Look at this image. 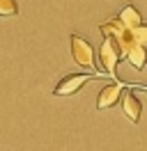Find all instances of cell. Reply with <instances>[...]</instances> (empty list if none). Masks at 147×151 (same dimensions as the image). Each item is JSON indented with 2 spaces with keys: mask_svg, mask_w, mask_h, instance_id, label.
Instances as JSON below:
<instances>
[{
  "mask_svg": "<svg viewBox=\"0 0 147 151\" xmlns=\"http://www.w3.org/2000/svg\"><path fill=\"white\" fill-rule=\"evenodd\" d=\"M122 50H119L117 41L113 37H103V44L99 48V73H108L117 78V62L122 60Z\"/></svg>",
  "mask_w": 147,
  "mask_h": 151,
  "instance_id": "6da1fadb",
  "label": "cell"
},
{
  "mask_svg": "<svg viewBox=\"0 0 147 151\" xmlns=\"http://www.w3.org/2000/svg\"><path fill=\"white\" fill-rule=\"evenodd\" d=\"M71 55H74V62H76V64L99 71V64H97V60H94V48L90 46L87 39L78 37V35H71Z\"/></svg>",
  "mask_w": 147,
  "mask_h": 151,
  "instance_id": "7a4b0ae2",
  "label": "cell"
},
{
  "mask_svg": "<svg viewBox=\"0 0 147 151\" xmlns=\"http://www.w3.org/2000/svg\"><path fill=\"white\" fill-rule=\"evenodd\" d=\"M94 76H99V73H69V76H64L62 80L55 85L53 94L55 96H71V94H76L85 83H90Z\"/></svg>",
  "mask_w": 147,
  "mask_h": 151,
  "instance_id": "3957f363",
  "label": "cell"
},
{
  "mask_svg": "<svg viewBox=\"0 0 147 151\" xmlns=\"http://www.w3.org/2000/svg\"><path fill=\"white\" fill-rule=\"evenodd\" d=\"M122 89H124V83H119V80H115V83H110V85H106V87H101L99 99H97V108H99V110H108L113 105H117L119 96H122Z\"/></svg>",
  "mask_w": 147,
  "mask_h": 151,
  "instance_id": "277c9868",
  "label": "cell"
},
{
  "mask_svg": "<svg viewBox=\"0 0 147 151\" xmlns=\"http://www.w3.org/2000/svg\"><path fill=\"white\" fill-rule=\"evenodd\" d=\"M122 110H124V114H127L133 124H138L140 114H143V103H140V99L136 96L133 89H127V92L122 94Z\"/></svg>",
  "mask_w": 147,
  "mask_h": 151,
  "instance_id": "5b68a950",
  "label": "cell"
},
{
  "mask_svg": "<svg viewBox=\"0 0 147 151\" xmlns=\"http://www.w3.org/2000/svg\"><path fill=\"white\" fill-rule=\"evenodd\" d=\"M124 57L129 60V64L133 66V69L140 71V69H145V64H147V48L136 46V44H133V46L127 50V55H124Z\"/></svg>",
  "mask_w": 147,
  "mask_h": 151,
  "instance_id": "8992f818",
  "label": "cell"
},
{
  "mask_svg": "<svg viewBox=\"0 0 147 151\" xmlns=\"http://www.w3.org/2000/svg\"><path fill=\"white\" fill-rule=\"evenodd\" d=\"M124 25H127L129 30H136L138 25H143V19H140V12L133 7V5H127L124 9L119 12V16H117Z\"/></svg>",
  "mask_w": 147,
  "mask_h": 151,
  "instance_id": "52a82bcc",
  "label": "cell"
},
{
  "mask_svg": "<svg viewBox=\"0 0 147 151\" xmlns=\"http://www.w3.org/2000/svg\"><path fill=\"white\" fill-rule=\"evenodd\" d=\"M18 5L16 0H0V16H16Z\"/></svg>",
  "mask_w": 147,
  "mask_h": 151,
  "instance_id": "ba28073f",
  "label": "cell"
},
{
  "mask_svg": "<svg viewBox=\"0 0 147 151\" xmlns=\"http://www.w3.org/2000/svg\"><path fill=\"white\" fill-rule=\"evenodd\" d=\"M131 35H133V44L136 46L147 48V25H138L136 30H131Z\"/></svg>",
  "mask_w": 147,
  "mask_h": 151,
  "instance_id": "9c48e42d",
  "label": "cell"
}]
</instances>
